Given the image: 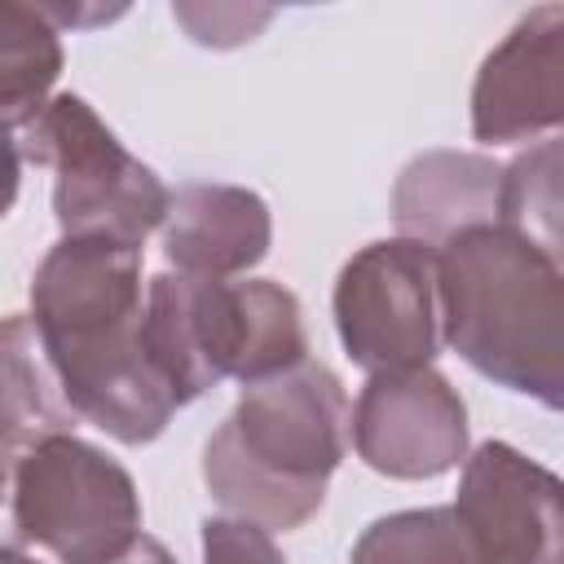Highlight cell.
I'll return each instance as SVG.
<instances>
[{"label":"cell","mask_w":564,"mask_h":564,"mask_svg":"<svg viewBox=\"0 0 564 564\" xmlns=\"http://www.w3.org/2000/svg\"><path fill=\"white\" fill-rule=\"evenodd\" d=\"M163 256L172 273L229 282L256 269L273 242L269 203L242 185H181L163 216Z\"/></svg>","instance_id":"11"},{"label":"cell","mask_w":564,"mask_h":564,"mask_svg":"<svg viewBox=\"0 0 564 564\" xmlns=\"http://www.w3.org/2000/svg\"><path fill=\"white\" fill-rule=\"evenodd\" d=\"M13 533L57 564H115L141 538L137 480L106 449L53 432L18 467Z\"/></svg>","instance_id":"6"},{"label":"cell","mask_w":564,"mask_h":564,"mask_svg":"<svg viewBox=\"0 0 564 564\" xmlns=\"http://www.w3.org/2000/svg\"><path fill=\"white\" fill-rule=\"evenodd\" d=\"M449 511L480 564H560L564 555L560 476L507 441H485L463 458Z\"/></svg>","instance_id":"9"},{"label":"cell","mask_w":564,"mask_h":564,"mask_svg":"<svg viewBox=\"0 0 564 564\" xmlns=\"http://www.w3.org/2000/svg\"><path fill=\"white\" fill-rule=\"evenodd\" d=\"M115 564H176V560H172V551H167L159 538H145V533H141Z\"/></svg>","instance_id":"20"},{"label":"cell","mask_w":564,"mask_h":564,"mask_svg":"<svg viewBox=\"0 0 564 564\" xmlns=\"http://www.w3.org/2000/svg\"><path fill=\"white\" fill-rule=\"evenodd\" d=\"M141 335L176 405L198 401L220 379L247 388L308 357L304 308L269 278L216 282L167 269L145 282Z\"/></svg>","instance_id":"4"},{"label":"cell","mask_w":564,"mask_h":564,"mask_svg":"<svg viewBox=\"0 0 564 564\" xmlns=\"http://www.w3.org/2000/svg\"><path fill=\"white\" fill-rule=\"evenodd\" d=\"M560 172H564V145L560 137H542L524 154L502 163L498 176V225L529 238L555 260H560Z\"/></svg>","instance_id":"15"},{"label":"cell","mask_w":564,"mask_h":564,"mask_svg":"<svg viewBox=\"0 0 564 564\" xmlns=\"http://www.w3.org/2000/svg\"><path fill=\"white\" fill-rule=\"evenodd\" d=\"M172 18L189 31L194 44H212V48H234L242 40H251L269 18L273 9H207V4H176Z\"/></svg>","instance_id":"18"},{"label":"cell","mask_w":564,"mask_h":564,"mask_svg":"<svg viewBox=\"0 0 564 564\" xmlns=\"http://www.w3.org/2000/svg\"><path fill=\"white\" fill-rule=\"evenodd\" d=\"M502 163L471 150H423L392 185V220L401 238L445 247L463 229L498 225Z\"/></svg>","instance_id":"12"},{"label":"cell","mask_w":564,"mask_h":564,"mask_svg":"<svg viewBox=\"0 0 564 564\" xmlns=\"http://www.w3.org/2000/svg\"><path fill=\"white\" fill-rule=\"evenodd\" d=\"M348 454V397L335 370L300 361L247 383L234 414L203 445V485L216 507L264 533L308 524Z\"/></svg>","instance_id":"2"},{"label":"cell","mask_w":564,"mask_h":564,"mask_svg":"<svg viewBox=\"0 0 564 564\" xmlns=\"http://www.w3.org/2000/svg\"><path fill=\"white\" fill-rule=\"evenodd\" d=\"M18 189H22V154L9 141V132H0V220L13 212Z\"/></svg>","instance_id":"19"},{"label":"cell","mask_w":564,"mask_h":564,"mask_svg":"<svg viewBox=\"0 0 564 564\" xmlns=\"http://www.w3.org/2000/svg\"><path fill=\"white\" fill-rule=\"evenodd\" d=\"M441 344L476 375L546 410L564 401V269L502 225L436 247Z\"/></svg>","instance_id":"3"},{"label":"cell","mask_w":564,"mask_h":564,"mask_svg":"<svg viewBox=\"0 0 564 564\" xmlns=\"http://www.w3.org/2000/svg\"><path fill=\"white\" fill-rule=\"evenodd\" d=\"M330 304L344 352L370 375L432 366L441 352L436 247L414 238L361 247L339 269Z\"/></svg>","instance_id":"7"},{"label":"cell","mask_w":564,"mask_h":564,"mask_svg":"<svg viewBox=\"0 0 564 564\" xmlns=\"http://www.w3.org/2000/svg\"><path fill=\"white\" fill-rule=\"evenodd\" d=\"M66 410L31 317H0V546H18L13 533V480L22 458L53 432H66Z\"/></svg>","instance_id":"13"},{"label":"cell","mask_w":564,"mask_h":564,"mask_svg":"<svg viewBox=\"0 0 564 564\" xmlns=\"http://www.w3.org/2000/svg\"><path fill=\"white\" fill-rule=\"evenodd\" d=\"M203 564H286V555L273 533L234 516H212L203 520Z\"/></svg>","instance_id":"17"},{"label":"cell","mask_w":564,"mask_h":564,"mask_svg":"<svg viewBox=\"0 0 564 564\" xmlns=\"http://www.w3.org/2000/svg\"><path fill=\"white\" fill-rule=\"evenodd\" d=\"M348 441L388 480H436L467 458V405L432 366L370 375L348 410Z\"/></svg>","instance_id":"8"},{"label":"cell","mask_w":564,"mask_h":564,"mask_svg":"<svg viewBox=\"0 0 564 564\" xmlns=\"http://www.w3.org/2000/svg\"><path fill=\"white\" fill-rule=\"evenodd\" d=\"M352 564H480L449 507L392 511L352 542Z\"/></svg>","instance_id":"16"},{"label":"cell","mask_w":564,"mask_h":564,"mask_svg":"<svg viewBox=\"0 0 564 564\" xmlns=\"http://www.w3.org/2000/svg\"><path fill=\"white\" fill-rule=\"evenodd\" d=\"M18 154L53 172V216L62 238H106L141 251L167 216L172 189L75 93L48 97L22 128Z\"/></svg>","instance_id":"5"},{"label":"cell","mask_w":564,"mask_h":564,"mask_svg":"<svg viewBox=\"0 0 564 564\" xmlns=\"http://www.w3.org/2000/svg\"><path fill=\"white\" fill-rule=\"evenodd\" d=\"M62 26L48 4L0 0V132L26 128L62 75Z\"/></svg>","instance_id":"14"},{"label":"cell","mask_w":564,"mask_h":564,"mask_svg":"<svg viewBox=\"0 0 564 564\" xmlns=\"http://www.w3.org/2000/svg\"><path fill=\"white\" fill-rule=\"evenodd\" d=\"M0 564H40V560H31V555H22L18 546H0Z\"/></svg>","instance_id":"21"},{"label":"cell","mask_w":564,"mask_h":564,"mask_svg":"<svg viewBox=\"0 0 564 564\" xmlns=\"http://www.w3.org/2000/svg\"><path fill=\"white\" fill-rule=\"evenodd\" d=\"M564 123V4L529 9L476 70L471 137L516 145L555 137Z\"/></svg>","instance_id":"10"},{"label":"cell","mask_w":564,"mask_h":564,"mask_svg":"<svg viewBox=\"0 0 564 564\" xmlns=\"http://www.w3.org/2000/svg\"><path fill=\"white\" fill-rule=\"evenodd\" d=\"M141 251L62 238L31 278V330L66 410L119 445H150L181 410L145 352Z\"/></svg>","instance_id":"1"}]
</instances>
